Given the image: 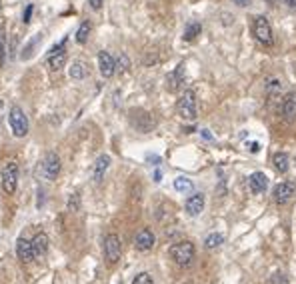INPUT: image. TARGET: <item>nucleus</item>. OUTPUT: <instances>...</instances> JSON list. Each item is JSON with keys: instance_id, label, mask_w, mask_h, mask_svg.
<instances>
[{"instance_id": "nucleus-37", "label": "nucleus", "mask_w": 296, "mask_h": 284, "mask_svg": "<svg viewBox=\"0 0 296 284\" xmlns=\"http://www.w3.org/2000/svg\"><path fill=\"white\" fill-rule=\"evenodd\" d=\"M282 2L288 6V8H292V10H296V0H282Z\"/></svg>"}, {"instance_id": "nucleus-33", "label": "nucleus", "mask_w": 296, "mask_h": 284, "mask_svg": "<svg viewBox=\"0 0 296 284\" xmlns=\"http://www.w3.org/2000/svg\"><path fill=\"white\" fill-rule=\"evenodd\" d=\"M270 284H288V276L284 272H274L270 278Z\"/></svg>"}, {"instance_id": "nucleus-7", "label": "nucleus", "mask_w": 296, "mask_h": 284, "mask_svg": "<svg viewBox=\"0 0 296 284\" xmlns=\"http://www.w3.org/2000/svg\"><path fill=\"white\" fill-rule=\"evenodd\" d=\"M60 168H62L60 156L50 150V152L44 156V160H42V176H44L46 180H56L58 174H60Z\"/></svg>"}, {"instance_id": "nucleus-22", "label": "nucleus", "mask_w": 296, "mask_h": 284, "mask_svg": "<svg viewBox=\"0 0 296 284\" xmlns=\"http://www.w3.org/2000/svg\"><path fill=\"white\" fill-rule=\"evenodd\" d=\"M282 114H284V118H288V120H296V98H294V96H290V98L284 100V104H282Z\"/></svg>"}, {"instance_id": "nucleus-12", "label": "nucleus", "mask_w": 296, "mask_h": 284, "mask_svg": "<svg viewBox=\"0 0 296 284\" xmlns=\"http://www.w3.org/2000/svg\"><path fill=\"white\" fill-rule=\"evenodd\" d=\"M88 74H90V68H88V62H86V60L76 58V60L70 62V66H68V76H70L72 80H84V78H88Z\"/></svg>"}, {"instance_id": "nucleus-41", "label": "nucleus", "mask_w": 296, "mask_h": 284, "mask_svg": "<svg viewBox=\"0 0 296 284\" xmlns=\"http://www.w3.org/2000/svg\"><path fill=\"white\" fill-rule=\"evenodd\" d=\"M202 136H204V138H206V140H210V138H212V134H210V132H208V130H202Z\"/></svg>"}, {"instance_id": "nucleus-24", "label": "nucleus", "mask_w": 296, "mask_h": 284, "mask_svg": "<svg viewBox=\"0 0 296 284\" xmlns=\"http://www.w3.org/2000/svg\"><path fill=\"white\" fill-rule=\"evenodd\" d=\"M192 188H194V184L190 178H186V176L174 178V190L176 192H192Z\"/></svg>"}, {"instance_id": "nucleus-2", "label": "nucleus", "mask_w": 296, "mask_h": 284, "mask_svg": "<svg viewBox=\"0 0 296 284\" xmlns=\"http://www.w3.org/2000/svg\"><path fill=\"white\" fill-rule=\"evenodd\" d=\"M8 126H10V130H12V134L16 138H24L28 134V128H30L28 126V118L22 112L20 106H12L10 108V112H8Z\"/></svg>"}, {"instance_id": "nucleus-26", "label": "nucleus", "mask_w": 296, "mask_h": 284, "mask_svg": "<svg viewBox=\"0 0 296 284\" xmlns=\"http://www.w3.org/2000/svg\"><path fill=\"white\" fill-rule=\"evenodd\" d=\"M40 38H42V36L38 34V36H36L34 40H30V42H28V44L24 46V50L20 52V58H22V60H28V58H30V56L34 54V50H36V46H38V42H40Z\"/></svg>"}, {"instance_id": "nucleus-16", "label": "nucleus", "mask_w": 296, "mask_h": 284, "mask_svg": "<svg viewBox=\"0 0 296 284\" xmlns=\"http://www.w3.org/2000/svg\"><path fill=\"white\" fill-rule=\"evenodd\" d=\"M30 242H32V250H34V256H36V258L44 256V254L48 252V248H50V238H48L44 232H38Z\"/></svg>"}, {"instance_id": "nucleus-40", "label": "nucleus", "mask_w": 296, "mask_h": 284, "mask_svg": "<svg viewBox=\"0 0 296 284\" xmlns=\"http://www.w3.org/2000/svg\"><path fill=\"white\" fill-rule=\"evenodd\" d=\"M148 160H150V164H158V162H160L158 156H148Z\"/></svg>"}, {"instance_id": "nucleus-28", "label": "nucleus", "mask_w": 296, "mask_h": 284, "mask_svg": "<svg viewBox=\"0 0 296 284\" xmlns=\"http://www.w3.org/2000/svg\"><path fill=\"white\" fill-rule=\"evenodd\" d=\"M6 58V30L0 26V64Z\"/></svg>"}, {"instance_id": "nucleus-20", "label": "nucleus", "mask_w": 296, "mask_h": 284, "mask_svg": "<svg viewBox=\"0 0 296 284\" xmlns=\"http://www.w3.org/2000/svg\"><path fill=\"white\" fill-rule=\"evenodd\" d=\"M90 32H92V22L90 20H82L78 30H76V42L78 44H86L88 38H90Z\"/></svg>"}, {"instance_id": "nucleus-3", "label": "nucleus", "mask_w": 296, "mask_h": 284, "mask_svg": "<svg viewBox=\"0 0 296 284\" xmlns=\"http://www.w3.org/2000/svg\"><path fill=\"white\" fill-rule=\"evenodd\" d=\"M176 110H178V116L184 118V120H194L196 118V92L194 90H184V94L180 96L178 104H176Z\"/></svg>"}, {"instance_id": "nucleus-18", "label": "nucleus", "mask_w": 296, "mask_h": 284, "mask_svg": "<svg viewBox=\"0 0 296 284\" xmlns=\"http://www.w3.org/2000/svg\"><path fill=\"white\" fill-rule=\"evenodd\" d=\"M108 168H110V156H108V154H100V156L96 158V162H94L92 178H94L96 182H100V180L104 178V174H106Z\"/></svg>"}, {"instance_id": "nucleus-32", "label": "nucleus", "mask_w": 296, "mask_h": 284, "mask_svg": "<svg viewBox=\"0 0 296 284\" xmlns=\"http://www.w3.org/2000/svg\"><path fill=\"white\" fill-rule=\"evenodd\" d=\"M68 208H70L72 212L80 210V194H78V192H74V194L70 196V200H68Z\"/></svg>"}, {"instance_id": "nucleus-1", "label": "nucleus", "mask_w": 296, "mask_h": 284, "mask_svg": "<svg viewBox=\"0 0 296 284\" xmlns=\"http://www.w3.org/2000/svg\"><path fill=\"white\" fill-rule=\"evenodd\" d=\"M194 254H196V248L188 240H182L170 246V256L178 266H190L194 260Z\"/></svg>"}, {"instance_id": "nucleus-36", "label": "nucleus", "mask_w": 296, "mask_h": 284, "mask_svg": "<svg viewBox=\"0 0 296 284\" xmlns=\"http://www.w3.org/2000/svg\"><path fill=\"white\" fill-rule=\"evenodd\" d=\"M232 2H234L236 6H240V8H244V6L250 4V0H232Z\"/></svg>"}, {"instance_id": "nucleus-23", "label": "nucleus", "mask_w": 296, "mask_h": 284, "mask_svg": "<svg viewBox=\"0 0 296 284\" xmlns=\"http://www.w3.org/2000/svg\"><path fill=\"white\" fill-rule=\"evenodd\" d=\"M200 32H202L200 22H190V24L186 26V30H184V40H186V42H192V40L198 38Z\"/></svg>"}, {"instance_id": "nucleus-6", "label": "nucleus", "mask_w": 296, "mask_h": 284, "mask_svg": "<svg viewBox=\"0 0 296 284\" xmlns=\"http://www.w3.org/2000/svg\"><path fill=\"white\" fill-rule=\"evenodd\" d=\"M18 186V166L16 162H6L2 168V190L6 194H14Z\"/></svg>"}, {"instance_id": "nucleus-30", "label": "nucleus", "mask_w": 296, "mask_h": 284, "mask_svg": "<svg viewBox=\"0 0 296 284\" xmlns=\"http://www.w3.org/2000/svg\"><path fill=\"white\" fill-rule=\"evenodd\" d=\"M132 284H154V280H152V276L148 274V272H140V274L134 276Z\"/></svg>"}, {"instance_id": "nucleus-9", "label": "nucleus", "mask_w": 296, "mask_h": 284, "mask_svg": "<svg viewBox=\"0 0 296 284\" xmlns=\"http://www.w3.org/2000/svg\"><path fill=\"white\" fill-rule=\"evenodd\" d=\"M296 196V186L292 182H280L272 190V198L276 204H286Z\"/></svg>"}, {"instance_id": "nucleus-4", "label": "nucleus", "mask_w": 296, "mask_h": 284, "mask_svg": "<svg viewBox=\"0 0 296 284\" xmlns=\"http://www.w3.org/2000/svg\"><path fill=\"white\" fill-rule=\"evenodd\" d=\"M252 32H254V38H256L262 46H272L274 36H272V26H270L268 18L256 16V18H254V24H252Z\"/></svg>"}, {"instance_id": "nucleus-21", "label": "nucleus", "mask_w": 296, "mask_h": 284, "mask_svg": "<svg viewBox=\"0 0 296 284\" xmlns=\"http://www.w3.org/2000/svg\"><path fill=\"white\" fill-rule=\"evenodd\" d=\"M272 162H274V168L278 170V172H288V166H290V158H288V154L286 152H276L274 156H272Z\"/></svg>"}, {"instance_id": "nucleus-13", "label": "nucleus", "mask_w": 296, "mask_h": 284, "mask_svg": "<svg viewBox=\"0 0 296 284\" xmlns=\"http://www.w3.org/2000/svg\"><path fill=\"white\" fill-rule=\"evenodd\" d=\"M248 188L252 194H262L268 188V176L264 172H252L248 178Z\"/></svg>"}, {"instance_id": "nucleus-38", "label": "nucleus", "mask_w": 296, "mask_h": 284, "mask_svg": "<svg viewBox=\"0 0 296 284\" xmlns=\"http://www.w3.org/2000/svg\"><path fill=\"white\" fill-rule=\"evenodd\" d=\"M248 146H250V150H252V152H258V148H260V144H258V142H250Z\"/></svg>"}, {"instance_id": "nucleus-35", "label": "nucleus", "mask_w": 296, "mask_h": 284, "mask_svg": "<svg viewBox=\"0 0 296 284\" xmlns=\"http://www.w3.org/2000/svg\"><path fill=\"white\" fill-rule=\"evenodd\" d=\"M102 4H104V0H88V6H90L92 10H100Z\"/></svg>"}, {"instance_id": "nucleus-10", "label": "nucleus", "mask_w": 296, "mask_h": 284, "mask_svg": "<svg viewBox=\"0 0 296 284\" xmlns=\"http://www.w3.org/2000/svg\"><path fill=\"white\" fill-rule=\"evenodd\" d=\"M98 70H100V74L104 78H112L116 74V58L110 52L100 50V54H98Z\"/></svg>"}, {"instance_id": "nucleus-31", "label": "nucleus", "mask_w": 296, "mask_h": 284, "mask_svg": "<svg viewBox=\"0 0 296 284\" xmlns=\"http://www.w3.org/2000/svg\"><path fill=\"white\" fill-rule=\"evenodd\" d=\"M66 42H68V40H66V36H64V38H62L58 44H54V46L48 50V56H52V54H58V52H64V50H66Z\"/></svg>"}, {"instance_id": "nucleus-42", "label": "nucleus", "mask_w": 296, "mask_h": 284, "mask_svg": "<svg viewBox=\"0 0 296 284\" xmlns=\"http://www.w3.org/2000/svg\"><path fill=\"white\" fill-rule=\"evenodd\" d=\"M264 2H266L268 6H274V4H276V0H264Z\"/></svg>"}, {"instance_id": "nucleus-19", "label": "nucleus", "mask_w": 296, "mask_h": 284, "mask_svg": "<svg viewBox=\"0 0 296 284\" xmlns=\"http://www.w3.org/2000/svg\"><path fill=\"white\" fill-rule=\"evenodd\" d=\"M66 50L64 52H58V54H52V56H48L46 58V66H48V70L50 72H56V70H60L64 64H66Z\"/></svg>"}, {"instance_id": "nucleus-8", "label": "nucleus", "mask_w": 296, "mask_h": 284, "mask_svg": "<svg viewBox=\"0 0 296 284\" xmlns=\"http://www.w3.org/2000/svg\"><path fill=\"white\" fill-rule=\"evenodd\" d=\"M120 254H122V244H120V238L116 234H108L104 238V258L108 264H116L120 260Z\"/></svg>"}, {"instance_id": "nucleus-27", "label": "nucleus", "mask_w": 296, "mask_h": 284, "mask_svg": "<svg viewBox=\"0 0 296 284\" xmlns=\"http://www.w3.org/2000/svg\"><path fill=\"white\" fill-rule=\"evenodd\" d=\"M128 70H130V58H128L124 52H120V54H118V58H116V72L126 74Z\"/></svg>"}, {"instance_id": "nucleus-39", "label": "nucleus", "mask_w": 296, "mask_h": 284, "mask_svg": "<svg viewBox=\"0 0 296 284\" xmlns=\"http://www.w3.org/2000/svg\"><path fill=\"white\" fill-rule=\"evenodd\" d=\"M160 180H162V172L156 170V172H154V182H160Z\"/></svg>"}, {"instance_id": "nucleus-34", "label": "nucleus", "mask_w": 296, "mask_h": 284, "mask_svg": "<svg viewBox=\"0 0 296 284\" xmlns=\"http://www.w3.org/2000/svg\"><path fill=\"white\" fill-rule=\"evenodd\" d=\"M32 10H34V8H32V4H28V6L24 8V16H22V20H24V24H28V22H30V16H32Z\"/></svg>"}, {"instance_id": "nucleus-11", "label": "nucleus", "mask_w": 296, "mask_h": 284, "mask_svg": "<svg viewBox=\"0 0 296 284\" xmlns=\"http://www.w3.org/2000/svg\"><path fill=\"white\" fill-rule=\"evenodd\" d=\"M154 242H156V238H154V234H152L150 228H142V230H138L136 236H134V246H136V250H140V252L152 250Z\"/></svg>"}, {"instance_id": "nucleus-25", "label": "nucleus", "mask_w": 296, "mask_h": 284, "mask_svg": "<svg viewBox=\"0 0 296 284\" xmlns=\"http://www.w3.org/2000/svg\"><path fill=\"white\" fill-rule=\"evenodd\" d=\"M222 242H224V236H222L220 232H212V234H208V236L204 238V246H206V248H218Z\"/></svg>"}, {"instance_id": "nucleus-29", "label": "nucleus", "mask_w": 296, "mask_h": 284, "mask_svg": "<svg viewBox=\"0 0 296 284\" xmlns=\"http://www.w3.org/2000/svg\"><path fill=\"white\" fill-rule=\"evenodd\" d=\"M282 90V82L278 80V78H270L268 82H266V92L268 94H276V92H280Z\"/></svg>"}, {"instance_id": "nucleus-17", "label": "nucleus", "mask_w": 296, "mask_h": 284, "mask_svg": "<svg viewBox=\"0 0 296 284\" xmlns=\"http://www.w3.org/2000/svg\"><path fill=\"white\" fill-rule=\"evenodd\" d=\"M16 254H18V258L22 262H30V260L36 258L34 256V250H32V242L26 240V238H18L16 240Z\"/></svg>"}, {"instance_id": "nucleus-5", "label": "nucleus", "mask_w": 296, "mask_h": 284, "mask_svg": "<svg viewBox=\"0 0 296 284\" xmlns=\"http://www.w3.org/2000/svg\"><path fill=\"white\" fill-rule=\"evenodd\" d=\"M130 124L138 132H150L156 126V120H154V116L150 112H146V110H132L130 112Z\"/></svg>"}, {"instance_id": "nucleus-15", "label": "nucleus", "mask_w": 296, "mask_h": 284, "mask_svg": "<svg viewBox=\"0 0 296 284\" xmlns=\"http://www.w3.org/2000/svg\"><path fill=\"white\" fill-rule=\"evenodd\" d=\"M182 84H184V64H178L176 70H172L166 76V86H168L170 92H176Z\"/></svg>"}, {"instance_id": "nucleus-14", "label": "nucleus", "mask_w": 296, "mask_h": 284, "mask_svg": "<svg viewBox=\"0 0 296 284\" xmlns=\"http://www.w3.org/2000/svg\"><path fill=\"white\" fill-rule=\"evenodd\" d=\"M204 202H206V200H204V194H202V192H196V194L188 196L184 208H186V212H188L190 216H198V214L204 210Z\"/></svg>"}]
</instances>
